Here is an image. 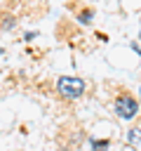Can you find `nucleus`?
<instances>
[{
    "label": "nucleus",
    "instance_id": "nucleus-1",
    "mask_svg": "<svg viewBox=\"0 0 141 151\" xmlns=\"http://www.w3.org/2000/svg\"><path fill=\"white\" fill-rule=\"evenodd\" d=\"M139 106H141L139 99L125 87H120L118 94L113 97V111H115V116L120 120H134L139 116Z\"/></svg>",
    "mask_w": 141,
    "mask_h": 151
},
{
    "label": "nucleus",
    "instance_id": "nucleus-2",
    "mask_svg": "<svg viewBox=\"0 0 141 151\" xmlns=\"http://www.w3.org/2000/svg\"><path fill=\"white\" fill-rule=\"evenodd\" d=\"M85 87H87V83L80 76H59L56 78V92H59L61 99L75 101L85 94Z\"/></svg>",
    "mask_w": 141,
    "mask_h": 151
},
{
    "label": "nucleus",
    "instance_id": "nucleus-3",
    "mask_svg": "<svg viewBox=\"0 0 141 151\" xmlns=\"http://www.w3.org/2000/svg\"><path fill=\"white\" fill-rule=\"evenodd\" d=\"M70 7L75 9V21L78 24H82V26L92 24V19H94V9L92 7H87V5H70Z\"/></svg>",
    "mask_w": 141,
    "mask_h": 151
},
{
    "label": "nucleus",
    "instance_id": "nucleus-4",
    "mask_svg": "<svg viewBox=\"0 0 141 151\" xmlns=\"http://www.w3.org/2000/svg\"><path fill=\"white\" fill-rule=\"evenodd\" d=\"M16 26V17L9 12H0V31H12Z\"/></svg>",
    "mask_w": 141,
    "mask_h": 151
},
{
    "label": "nucleus",
    "instance_id": "nucleus-5",
    "mask_svg": "<svg viewBox=\"0 0 141 151\" xmlns=\"http://www.w3.org/2000/svg\"><path fill=\"white\" fill-rule=\"evenodd\" d=\"M89 146H92V151H108V146H110V139H99V137H89Z\"/></svg>",
    "mask_w": 141,
    "mask_h": 151
},
{
    "label": "nucleus",
    "instance_id": "nucleus-6",
    "mask_svg": "<svg viewBox=\"0 0 141 151\" xmlns=\"http://www.w3.org/2000/svg\"><path fill=\"white\" fill-rule=\"evenodd\" d=\"M127 142H129L132 146L141 144V127H139V125H132V127L127 130Z\"/></svg>",
    "mask_w": 141,
    "mask_h": 151
},
{
    "label": "nucleus",
    "instance_id": "nucleus-7",
    "mask_svg": "<svg viewBox=\"0 0 141 151\" xmlns=\"http://www.w3.org/2000/svg\"><path fill=\"white\" fill-rule=\"evenodd\" d=\"M136 99H139V104H141V87H139V97H136Z\"/></svg>",
    "mask_w": 141,
    "mask_h": 151
},
{
    "label": "nucleus",
    "instance_id": "nucleus-8",
    "mask_svg": "<svg viewBox=\"0 0 141 151\" xmlns=\"http://www.w3.org/2000/svg\"><path fill=\"white\" fill-rule=\"evenodd\" d=\"M139 40H141V31H139Z\"/></svg>",
    "mask_w": 141,
    "mask_h": 151
}]
</instances>
